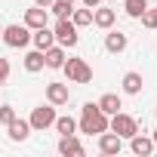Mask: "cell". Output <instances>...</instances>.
<instances>
[{
  "label": "cell",
  "instance_id": "6da1fadb",
  "mask_svg": "<svg viewBox=\"0 0 157 157\" xmlns=\"http://www.w3.org/2000/svg\"><path fill=\"white\" fill-rule=\"evenodd\" d=\"M108 129V114L99 108V102H86L80 111V132H105Z\"/></svg>",
  "mask_w": 157,
  "mask_h": 157
},
{
  "label": "cell",
  "instance_id": "7a4b0ae2",
  "mask_svg": "<svg viewBox=\"0 0 157 157\" xmlns=\"http://www.w3.org/2000/svg\"><path fill=\"white\" fill-rule=\"evenodd\" d=\"M62 71L68 74L71 83H90V80H93V68L86 65V59H68V62L62 65Z\"/></svg>",
  "mask_w": 157,
  "mask_h": 157
},
{
  "label": "cell",
  "instance_id": "3957f363",
  "mask_svg": "<svg viewBox=\"0 0 157 157\" xmlns=\"http://www.w3.org/2000/svg\"><path fill=\"white\" fill-rule=\"evenodd\" d=\"M108 126H111V132H117L120 139H132V136L139 132V123H136V117H129V114H123V111L111 114V117H108Z\"/></svg>",
  "mask_w": 157,
  "mask_h": 157
},
{
  "label": "cell",
  "instance_id": "277c9868",
  "mask_svg": "<svg viewBox=\"0 0 157 157\" xmlns=\"http://www.w3.org/2000/svg\"><path fill=\"white\" fill-rule=\"evenodd\" d=\"M0 40H3L6 46H13V49H22L31 40V28L28 25H6L3 34H0Z\"/></svg>",
  "mask_w": 157,
  "mask_h": 157
},
{
  "label": "cell",
  "instance_id": "5b68a950",
  "mask_svg": "<svg viewBox=\"0 0 157 157\" xmlns=\"http://www.w3.org/2000/svg\"><path fill=\"white\" fill-rule=\"evenodd\" d=\"M52 34H56V40H59V46H77V25L71 22V19H59L56 22V28H52Z\"/></svg>",
  "mask_w": 157,
  "mask_h": 157
},
{
  "label": "cell",
  "instance_id": "8992f818",
  "mask_svg": "<svg viewBox=\"0 0 157 157\" xmlns=\"http://www.w3.org/2000/svg\"><path fill=\"white\" fill-rule=\"evenodd\" d=\"M28 123H31V129H46V126H52V123H56V105H40V108H34Z\"/></svg>",
  "mask_w": 157,
  "mask_h": 157
},
{
  "label": "cell",
  "instance_id": "52a82bcc",
  "mask_svg": "<svg viewBox=\"0 0 157 157\" xmlns=\"http://www.w3.org/2000/svg\"><path fill=\"white\" fill-rule=\"evenodd\" d=\"M120 148H123V139L117 136V132H99V151L102 154H108V157H114V154H120Z\"/></svg>",
  "mask_w": 157,
  "mask_h": 157
},
{
  "label": "cell",
  "instance_id": "ba28073f",
  "mask_svg": "<svg viewBox=\"0 0 157 157\" xmlns=\"http://www.w3.org/2000/svg\"><path fill=\"white\" fill-rule=\"evenodd\" d=\"M46 22H49V16H46V6L25 10V25H28L31 31H37V28H46Z\"/></svg>",
  "mask_w": 157,
  "mask_h": 157
},
{
  "label": "cell",
  "instance_id": "9c48e42d",
  "mask_svg": "<svg viewBox=\"0 0 157 157\" xmlns=\"http://www.w3.org/2000/svg\"><path fill=\"white\" fill-rule=\"evenodd\" d=\"M59 154H65V157H83L86 148L77 142L74 136H62V142H59Z\"/></svg>",
  "mask_w": 157,
  "mask_h": 157
},
{
  "label": "cell",
  "instance_id": "30bf717a",
  "mask_svg": "<svg viewBox=\"0 0 157 157\" xmlns=\"http://www.w3.org/2000/svg\"><path fill=\"white\" fill-rule=\"evenodd\" d=\"M43 65L46 68H62L65 65V46H49V49H43Z\"/></svg>",
  "mask_w": 157,
  "mask_h": 157
},
{
  "label": "cell",
  "instance_id": "8fae6325",
  "mask_svg": "<svg viewBox=\"0 0 157 157\" xmlns=\"http://www.w3.org/2000/svg\"><path fill=\"white\" fill-rule=\"evenodd\" d=\"M68 86L65 83H49L46 86V99H49V105H68Z\"/></svg>",
  "mask_w": 157,
  "mask_h": 157
},
{
  "label": "cell",
  "instance_id": "7c38bea8",
  "mask_svg": "<svg viewBox=\"0 0 157 157\" xmlns=\"http://www.w3.org/2000/svg\"><path fill=\"white\" fill-rule=\"evenodd\" d=\"M6 129H10V139H13V142H25V139H28V132H31V123L16 117V120H10V123H6Z\"/></svg>",
  "mask_w": 157,
  "mask_h": 157
},
{
  "label": "cell",
  "instance_id": "4fadbf2b",
  "mask_svg": "<svg viewBox=\"0 0 157 157\" xmlns=\"http://www.w3.org/2000/svg\"><path fill=\"white\" fill-rule=\"evenodd\" d=\"M129 148H132V154H139V157H148V154H151V151H154V142H151V139H145V136H139V132H136V136H132V139H129Z\"/></svg>",
  "mask_w": 157,
  "mask_h": 157
},
{
  "label": "cell",
  "instance_id": "5bb4252c",
  "mask_svg": "<svg viewBox=\"0 0 157 157\" xmlns=\"http://www.w3.org/2000/svg\"><path fill=\"white\" fill-rule=\"evenodd\" d=\"M31 40H34V46H37V49H49V46L56 43V34H52L49 28H37V31L31 34Z\"/></svg>",
  "mask_w": 157,
  "mask_h": 157
},
{
  "label": "cell",
  "instance_id": "9a60e30c",
  "mask_svg": "<svg viewBox=\"0 0 157 157\" xmlns=\"http://www.w3.org/2000/svg\"><path fill=\"white\" fill-rule=\"evenodd\" d=\"M105 49H108V52H123V49H126V34H120V31H108V37H105Z\"/></svg>",
  "mask_w": 157,
  "mask_h": 157
},
{
  "label": "cell",
  "instance_id": "2e32d148",
  "mask_svg": "<svg viewBox=\"0 0 157 157\" xmlns=\"http://www.w3.org/2000/svg\"><path fill=\"white\" fill-rule=\"evenodd\" d=\"M99 108H102V111L111 117V114H117L123 105H120V96H117V93H105V96L99 99Z\"/></svg>",
  "mask_w": 157,
  "mask_h": 157
},
{
  "label": "cell",
  "instance_id": "e0dca14e",
  "mask_svg": "<svg viewBox=\"0 0 157 157\" xmlns=\"http://www.w3.org/2000/svg\"><path fill=\"white\" fill-rule=\"evenodd\" d=\"M123 93H129V96H139L142 93V74L139 71L123 74Z\"/></svg>",
  "mask_w": 157,
  "mask_h": 157
},
{
  "label": "cell",
  "instance_id": "ac0fdd59",
  "mask_svg": "<svg viewBox=\"0 0 157 157\" xmlns=\"http://www.w3.org/2000/svg\"><path fill=\"white\" fill-rule=\"evenodd\" d=\"M114 10H108V6H96V13H93V22L99 25V28H111L114 25Z\"/></svg>",
  "mask_w": 157,
  "mask_h": 157
},
{
  "label": "cell",
  "instance_id": "d6986e66",
  "mask_svg": "<svg viewBox=\"0 0 157 157\" xmlns=\"http://www.w3.org/2000/svg\"><path fill=\"white\" fill-rule=\"evenodd\" d=\"M25 68H28L31 74H37V71L43 68V49H34V52H28V56H25Z\"/></svg>",
  "mask_w": 157,
  "mask_h": 157
},
{
  "label": "cell",
  "instance_id": "ffe728a7",
  "mask_svg": "<svg viewBox=\"0 0 157 157\" xmlns=\"http://www.w3.org/2000/svg\"><path fill=\"white\" fill-rule=\"evenodd\" d=\"M71 22H74L77 28L93 25V10H71Z\"/></svg>",
  "mask_w": 157,
  "mask_h": 157
},
{
  "label": "cell",
  "instance_id": "44dd1931",
  "mask_svg": "<svg viewBox=\"0 0 157 157\" xmlns=\"http://www.w3.org/2000/svg\"><path fill=\"white\" fill-rule=\"evenodd\" d=\"M62 136H74L77 132V123H74V117H56V123H52Z\"/></svg>",
  "mask_w": 157,
  "mask_h": 157
},
{
  "label": "cell",
  "instance_id": "7402d4cb",
  "mask_svg": "<svg viewBox=\"0 0 157 157\" xmlns=\"http://www.w3.org/2000/svg\"><path fill=\"white\" fill-rule=\"evenodd\" d=\"M123 10H126V16L139 19V16L148 10V0H126V6H123Z\"/></svg>",
  "mask_w": 157,
  "mask_h": 157
},
{
  "label": "cell",
  "instance_id": "603a6c76",
  "mask_svg": "<svg viewBox=\"0 0 157 157\" xmlns=\"http://www.w3.org/2000/svg\"><path fill=\"white\" fill-rule=\"evenodd\" d=\"M49 10H52L59 19H71V10H74V3H65V0H52V3H49Z\"/></svg>",
  "mask_w": 157,
  "mask_h": 157
},
{
  "label": "cell",
  "instance_id": "cb8c5ba5",
  "mask_svg": "<svg viewBox=\"0 0 157 157\" xmlns=\"http://www.w3.org/2000/svg\"><path fill=\"white\" fill-rule=\"evenodd\" d=\"M139 19L145 22V28H157V6H154V10H145Z\"/></svg>",
  "mask_w": 157,
  "mask_h": 157
},
{
  "label": "cell",
  "instance_id": "d4e9b609",
  "mask_svg": "<svg viewBox=\"0 0 157 157\" xmlns=\"http://www.w3.org/2000/svg\"><path fill=\"white\" fill-rule=\"evenodd\" d=\"M0 120H3V123H10V120H16V111H13L10 105H0Z\"/></svg>",
  "mask_w": 157,
  "mask_h": 157
},
{
  "label": "cell",
  "instance_id": "484cf974",
  "mask_svg": "<svg viewBox=\"0 0 157 157\" xmlns=\"http://www.w3.org/2000/svg\"><path fill=\"white\" fill-rule=\"evenodd\" d=\"M6 77H10V62L0 59V83H6Z\"/></svg>",
  "mask_w": 157,
  "mask_h": 157
},
{
  "label": "cell",
  "instance_id": "4316f807",
  "mask_svg": "<svg viewBox=\"0 0 157 157\" xmlns=\"http://www.w3.org/2000/svg\"><path fill=\"white\" fill-rule=\"evenodd\" d=\"M83 3H86V6L93 10V6H99V3H102V0H83Z\"/></svg>",
  "mask_w": 157,
  "mask_h": 157
},
{
  "label": "cell",
  "instance_id": "83f0119b",
  "mask_svg": "<svg viewBox=\"0 0 157 157\" xmlns=\"http://www.w3.org/2000/svg\"><path fill=\"white\" fill-rule=\"evenodd\" d=\"M34 3H37V6H49V3H52V0H34Z\"/></svg>",
  "mask_w": 157,
  "mask_h": 157
},
{
  "label": "cell",
  "instance_id": "f1b7e54d",
  "mask_svg": "<svg viewBox=\"0 0 157 157\" xmlns=\"http://www.w3.org/2000/svg\"><path fill=\"white\" fill-rule=\"evenodd\" d=\"M151 142H154V145H157V129H154V136H151Z\"/></svg>",
  "mask_w": 157,
  "mask_h": 157
},
{
  "label": "cell",
  "instance_id": "f546056e",
  "mask_svg": "<svg viewBox=\"0 0 157 157\" xmlns=\"http://www.w3.org/2000/svg\"><path fill=\"white\" fill-rule=\"evenodd\" d=\"M65 3H74V0H65Z\"/></svg>",
  "mask_w": 157,
  "mask_h": 157
},
{
  "label": "cell",
  "instance_id": "4dcf8cb0",
  "mask_svg": "<svg viewBox=\"0 0 157 157\" xmlns=\"http://www.w3.org/2000/svg\"><path fill=\"white\" fill-rule=\"evenodd\" d=\"M0 34H3V25H0Z\"/></svg>",
  "mask_w": 157,
  "mask_h": 157
}]
</instances>
